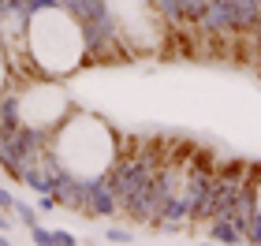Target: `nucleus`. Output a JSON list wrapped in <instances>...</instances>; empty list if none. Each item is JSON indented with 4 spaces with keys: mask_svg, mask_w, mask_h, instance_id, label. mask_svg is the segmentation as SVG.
Masks as SVG:
<instances>
[{
    "mask_svg": "<svg viewBox=\"0 0 261 246\" xmlns=\"http://www.w3.org/2000/svg\"><path fill=\"white\" fill-rule=\"evenodd\" d=\"M11 216H15L22 228H34V224H38V205H27V202H19V198H15V205H11Z\"/></svg>",
    "mask_w": 261,
    "mask_h": 246,
    "instance_id": "5",
    "label": "nucleus"
},
{
    "mask_svg": "<svg viewBox=\"0 0 261 246\" xmlns=\"http://www.w3.org/2000/svg\"><path fill=\"white\" fill-rule=\"evenodd\" d=\"M120 134L97 112H71L49 134V160L75 179H101L120 157Z\"/></svg>",
    "mask_w": 261,
    "mask_h": 246,
    "instance_id": "2",
    "label": "nucleus"
},
{
    "mask_svg": "<svg viewBox=\"0 0 261 246\" xmlns=\"http://www.w3.org/2000/svg\"><path fill=\"white\" fill-rule=\"evenodd\" d=\"M0 246H11V239H8V235H0Z\"/></svg>",
    "mask_w": 261,
    "mask_h": 246,
    "instance_id": "10",
    "label": "nucleus"
},
{
    "mask_svg": "<svg viewBox=\"0 0 261 246\" xmlns=\"http://www.w3.org/2000/svg\"><path fill=\"white\" fill-rule=\"evenodd\" d=\"M205 239H209V242H228V246L246 242V239H243V228L235 224V216H228V213L205 220Z\"/></svg>",
    "mask_w": 261,
    "mask_h": 246,
    "instance_id": "4",
    "label": "nucleus"
},
{
    "mask_svg": "<svg viewBox=\"0 0 261 246\" xmlns=\"http://www.w3.org/2000/svg\"><path fill=\"white\" fill-rule=\"evenodd\" d=\"M4 15H8V0H0V30H4Z\"/></svg>",
    "mask_w": 261,
    "mask_h": 246,
    "instance_id": "9",
    "label": "nucleus"
},
{
    "mask_svg": "<svg viewBox=\"0 0 261 246\" xmlns=\"http://www.w3.org/2000/svg\"><path fill=\"white\" fill-rule=\"evenodd\" d=\"M27 60L34 75H45V78H67L82 67H90L86 34L60 0H30Z\"/></svg>",
    "mask_w": 261,
    "mask_h": 246,
    "instance_id": "1",
    "label": "nucleus"
},
{
    "mask_svg": "<svg viewBox=\"0 0 261 246\" xmlns=\"http://www.w3.org/2000/svg\"><path fill=\"white\" fill-rule=\"evenodd\" d=\"M11 86H15V82H11ZM15 97H19V123L34 127V131L53 134L71 116V97L64 90V78L34 75V78L22 82V86H15Z\"/></svg>",
    "mask_w": 261,
    "mask_h": 246,
    "instance_id": "3",
    "label": "nucleus"
},
{
    "mask_svg": "<svg viewBox=\"0 0 261 246\" xmlns=\"http://www.w3.org/2000/svg\"><path fill=\"white\" fill-rule=\"evenodd\" d=\"M11 205H15V194L0 186V209H4V213H11Z\"/></svg>",
    "mask_w": 261,
    "mask_h": 246,
    "instance_id": "8",
    "label": "nucleus"
},
{
    "mask_svg": "<svg viewBox=\"0 0 261 246\" xmlns=\"http://www.w3.org/2000/svg\"><path fill=\"white\" fill-rule=\"evenodd\" d=\"M105 239H109V242H130L135 235H130V231H123V228H109V231H105Z\"/></svg>",
    "mask_w": 261,
    "mask_h": 246,
    "instance_id": "7",
    "label": "nucleus"
},
{
    "mask_svg": "<svg viewBox=\"0 0 261 246\" xmlns=\"http://www.w3.org/2000/svg\"><path fill=\"white\" fill-rule=\"evenodd\" d=\"M257 4H261V0H257Z\"/></svg>",
    "mask_w": 261,
    "mask_h": 246,
    "instance_id": "11",
    "label": "nucleus"
},
{
    "mask_svg": "<svg viewBox=\"0 0 261 246\" xmlns=\"http://www.w3.org/2000/svg\"><path fill=\"white\" fill-rule=\"evenodd\" d=\"M11 86V64H8V52L0 49V93Z\"/></svg>",
    "mask_w": 261,
    "mask_h": 246,
    "instance_id": "6",
    "label": "nucleus"
}]
</instances>
